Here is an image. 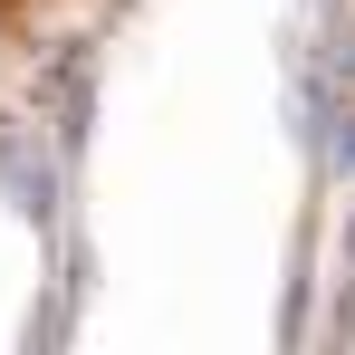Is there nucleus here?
<instances>
[{
	"label": "nucleus",
	"mask_w": 355,
	"mask_h": 355,
	"mask_svg": "<svg viewBox=\"0 0 355 355\" xmlns=\"http://www.w3.org/2000/svg\"><path fill=\"white\" fill-rule=\"evenodd\" d=\"M135 0H0V87H29L67 67L77 49H96Z\"/></svg>",
	"instance_id": "1"
},
{
	"label": "nucleus",
	"mask_w": 355,
	"mask_h": 355,
	"mask_svg": "<svg viewBox=\"0 0 355 355\" xmlns=\"http://www.w3.org/2000/svg\"><path fill=\"white\" fill-rule=\"evenodd\" d=\"M327 317L317 336L327 346H355V96L336 106V192H327Z\"/></svg>",
	"instance_id": "2"
},
{
	"label": "nucleus",
	"mask_w": 355,
	"mask_h": 355,
	"mask_svg": "<svg viewBox=\"0 0 355 355\" xmlns=\"http://www.w3.org/2000/svg\"><path fill=\"white\" fill-rule=\"evenodd\" d=\"M327 87L336 106L355 96V0H327Z\"/></svg>",
	"instance_id": "3"
}]
</instances>
